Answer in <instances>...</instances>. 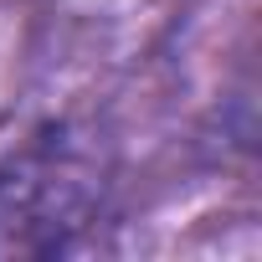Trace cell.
Here are the masks:
<instances>
[{
    "label": "cell",
    "mask_w": 262,
    "mask_h": 262,
    "mask_svg": "<svg viewBox=\"0 0 262 262\" xmlns=\"http://www.w3.org/2000/svg\"><path fill=\"white\" fill-rule=\"evenodd\" d=\"M108 149L82 123H52L0 160V231L21 252H62L103 211Z\"/></svg>",
    "instance_id": "6da1fadb"
}]
</instances>
